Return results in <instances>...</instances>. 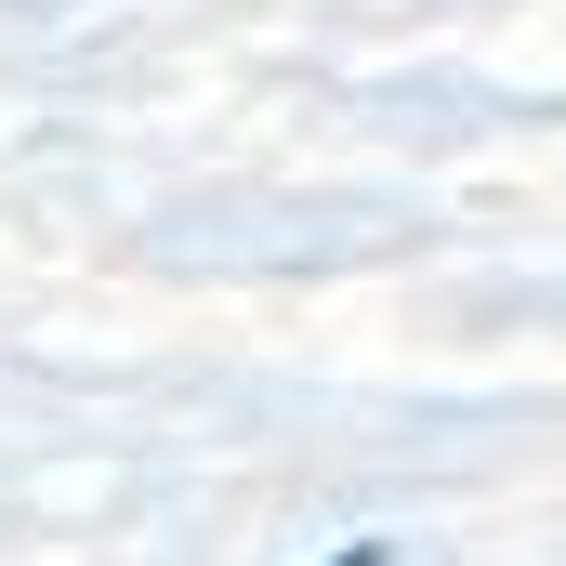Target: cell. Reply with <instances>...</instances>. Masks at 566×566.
<instances>
[{
  "instance_id": "6da1fadb",
  "label": "cell",
  "mask_w": 566,
  "mask_h": 566,
  "mask_svg": "<svg viewBox=\"0 0 566 566\" xmlns=\"http://www.w3.org/2000/svg\"><path fill=\"white\" fill-rule=\"evenodd\" d=\"M343 566H382V554H343Z\"/></svg>"
}]
</instances>
